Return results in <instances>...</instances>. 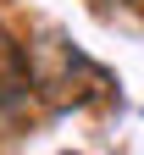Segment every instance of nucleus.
Listing matches in <instances>:
<instances>
[{"label": "nucleus", "instance_id": "nucleus-2", "mask_svg": "<svg viewBox=\"0 0 144 155\" xmlns=\"http://www.w3.org/2000/svg\"><path fill=\"white\" fill-rule=\"evenodd\" d=\"M33 100L39 94H33V78H28V50L0 28V122L22 116Z\"/></svg>", "mask_w": 144, "mask_h": 155}, {"label": "nucleus", "instance_id": "nucleus-3", "mask_svg": "<svg viewBox=\"0 0 144 155\" xmlns=\"http://www.w3.org/2000/svg\"><path fill=\"white\" fill-rule=\"evenodd\" d=\"M122 6H128V0H122Z\"/></svg>", "mask_w": 144, "mask_h": 155}, {"label": "nucleus", "instance_id": "nucleus-1", "mask_svg": "<svg viewBox=\"0 0 144 155\" xmlns=\"http://www.w3.org/2000/svg\"><path fill=\"white\" fill-rule=\"evenodd\" d=\"M22 50H28V78H33L39 100H50V105L67 111V105H89V100H105L111 94L105 67H94L67 33H39Z\"/></svg>", "mask_w": 144, "mask_h": 155}]
</instances>
